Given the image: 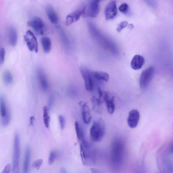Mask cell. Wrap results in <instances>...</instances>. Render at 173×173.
Masks as SVG:
<instances>
[{
	"mask_svg": "<svg viewBox=\"0 0 173 173\" xmlns=\"http://www.w3.org/2000/svg\"><path fill=\"white\" fill-rule=\"evenodd\" d=\"M57 154L55 151H52L50 152L49 158L48 163L49 165H52L54 163L56 159L57 158Z\"/></svg>",
	"mask_w": 173,
	"mask_h": 173,
	"instance_id": "obj_28",
	"label": "cell"
},
{
	"mask_svg": "<svg viewBox=\"0 0 173 173\" xmlns=\"http://www.w3.org/2000/svg\"><path fill=\"white\" fill-rule=\"evenodd\" d=\"M118 13L116 1H112L106 6L105 10V15L106 20H109L115 17Z\"/></svg>",
	"mask_w": 173,
	"mask_h": 173,
	"instance_id": "obj_13",
	"label": "cell"
},
{
	"mask_svg": "<svg viewBox=\"0 0 173 173\" xmlns=\"http://www.w3.org/2000/svg\"><path fill=\"white\" fill-rule=\"evenodd\" d=\"M79 105L81 109L82 118L84 123L88 124L91 118L89 108L87 103L84 102H80Z\"/></svg>",
	"mask_w": 173,
	"mask_h": 173,
	"instance_id": "obj_14",
	"label": "cell"
},
{
	"mask_svg": "<svg viewBox=\"0 0 173 173\" xmlns=\"http://www.w3.org/2000/svg\"><path fill=\"white\" fill-rule=\"evenodd\" d=\"M140 118L139 112L137 110H132L130 112L127 121L129 127L133 129L136 127L139 123Z\"/></svg>",
	"mask_w": 173,
	"mask_h": 173,
	"instance_id": "obj_12",
	"label": "cell"
},
{
	"mask_svg": "<svg viewBox=\"0 0 173 173\" xmlns=\"http://www.w3.org/2000/svg\"><path fill=\"white\" fill-rule=\"evenodd\" d=\"M92 75L94 78L100 80L107 82L109 79V76L107 73L101 71H92Z\"/></svg>",
	"mask_w": 173,
	"mask_h": 173,
	"instance_id": "obj_22",
	"label": "cell"
},
{
	"mask_svg": "<svg viewBox=\"0 0 173 173\" xmlns=\"http://www.w3.org/2000/svg\"><path fill=\"white\" fill-rule=\"evenodd\" d=\"M8 109L6 106L4 98L3 97H0V115L1 118H4L6 115Z\"/></svg>",
	"mask_w": 173,
	"mask_h": 173,
	"instance_id": "obj_24",
	"label": "cell"
},
{
	"mask_svg": "<svg viewBox=\"0 0 173 173\" xmlns=\"http://www.w3.org/2000/svg\"><path fill=\"white\" fill-rule=\"evenodd\" d=\"M6 52L4 48L0 49V65L2 64L4 62Z\"/></svg>",
	"mask_w": 173,
	"mask_h": 173,
	"instance_id": "obj_31",
	"label": "cell"
},
{
	"mask_svg": "<svg viewBox=\"0 0 173 173\" xmlns=\"http://www.w3.org/2000/svg\"><path fill=\"white\" fill-rule=\"evenodd\" d=\"M84 13V6L79 8L68 15L66 17V25H70L74 22H77L82 16Z\"/></svg>",
	"mask_w": 173,
	"mask_h": 173,
	"instance_id": "obj_11",
	"label": "cell"
},
{
	"mask_svg": "<svg viewBox=\"0 0 173 173\" xmlns=\"http://www.w3.org/2000/svg\"><path fill=\"white\" fill-rule=\"evenodd\" d=\"M114 97L111 96L109 92H105L104 95V101L106 103V108L109 113L112 114L115 111V106L114 102Z\"/></svg>",
	"mask_w": 173,
	"mask_h": 173,
	"instance_id": "obj_15",
	"label": "cell"
},
{
	"mask_svg": "<svg viewBox=\"0 0 173 173\" xmlns=\"http://www.w3.org/2000/svg\"><path fill=\"white\" fill-rule=\"evenodd\" d=\"M81 75L83 78L85 88L87 91H92L94 89V78L92 71L86 66H82L80 68Z\"/></svg>",
	"mask_w": 173,
	"mask_h": 173,
	"instance_id": "obj_7",
	"label": "cell"
},
{
	"mask_svg": "<svg viewBox=\"0 0 173 173\" xmlns=\"http://www.w3.org/2000/svg\"><path fill=\"white\" fill-rule=\"evenodd\" d=\"M31 148L28 146L26 149L24 161L23 173H28L31 157Z\"/></svg>",
	"mask_w": 173,
	"mask_h": 173,
	"instance_id": "obj_19",
	"label": "cell"
},
{
	"mask_svg": "<svg viewBox=\"0 0 173 173\" xmlns=\"http://www.w3.org/2000/svg\"><path fill=\"white\" fill-rule=\"evenodd\" d=\"M126 147L124 142L121 138H116L112 145L110 153L111 168L115 173L121 170L126 156Z\"/></svg>",
	"mask_w": 173,
	"mask_h": 173,
	"instance_id": "obj_1",
	"label": "cell"
},
{
	"mask_svg": "<svg viewBox=\"0 0 173 173\" xmlns=\"http://www.w3.org/2000/svg\"><path fill=\"white\" fill-rule=\"evenodd\" d=\"M145 169L142 165H139L136 168L133 173H145Z\"/></svg>",
	"mask_w": 173,
	"mask_h": 173,
	"instance_id": "obj_34",
	"label": "cell"
},
{
	"mask_svg": "<svg viewBox=\"0 0 173 173\" xmlns=\"http://www.w3.org/2000/svg\"><path fill=\"white\" fill-rule=\"evenodd\" d=\"M46 12L50 22L54 24L57 23L58 21V16L51 5H49L47 6Z\"/></svg>",
	"mask_w": 173,
	"mask_h": 173,
	"instance_id": "obj_18",
	"label": "cell"
},
{
	"mask_svg": "<svg viewBox=\"0 0 173 173\" xmlns=\"http://www.w3.org/2000/svg\"><path fill=\"white\" fill-rule=\"evenodd\" d=\"M129 28L130 29H131H131H133V28H134V25H133L132 24H130L129 26Z\"/></svg>",
	"mask_w": 173,
	"mask_h": 173,
	"instance_id": "obj_38",
	"label": "cell"
},
{
	"mask_svg": "<svg viewBox=\"0 0 173 173\" xmlns=\"http://www.w3.org/2000/svg\"><path fill=\"white\" fill-rule=\"evenodd\" d=\"M155 72V69L152 66L148 67L142 72L140 75L139 82L141 88L145 89L148 86L153 78Z\"/></svg>",
	"mask_w": 173,
	"mask_h": 173,
	"instance_id": "obj_8",
	"label": "cell"
},
{
	"mask_svg": "<svg viewBox=\"0 0 173 173\" xmlns=\"http://www.w3.org/2000/svg\"><path fill=\"white\" fill-rule=\"evenodd\" d=\"M3 79L6 84H11L13 82V77L11 73L9 71H5L3 75Z\"/></svg>",
	"mask_w": 173,
	"mask_h": 173,
	"instance_id": "obj_27",
	"label": "cell"
},
{
	"mask_svg": "<svg viewBox=\"0 0 173 173\" xmlns=\"http://www.w3.org/2000/svg\"><path fill=\"white\" fill-rule=\"evenodd\" d=\"M162 149L159 151L158 158L161 173H173L172 160L171 159L173 154L172 145Z\"/></svg>",
	"mask_w": 173,
	"mask_h": 173,
	"instance_id": "obj_2",
	"label": "cell"
},
{
	"mask_svg": "<svg viewBox=\"0 0 173 173\" xmlns=\"http://www.w3.org/2000/svg\"><path fill=\"white\" fill-rule=\"evenodd\" d=\"M20 156V136L18 133L16 132L14 136L12 173H20L19 163Z\"/></svg>",
	"mask_w": 173,
	"mask_h": 173,
	"instance_id": "obj_5",
	"label": "cell"
},
{
	"mask_svg": "<svg viewBox=\"0 0 173 173\" xmlns=\"http://www.w3.org/2000/svg\"><path fill=\"white\" fill-rule=\"evenodd\" d=\"M80 148L81 158L83 164L86 166H92L94 164L95 151L90 144L85 140L81 143Z\"/></svg>",
	"mask_w": 173,
	"mask_h": 173,
	"instance_id": "obj_3",
	"label": "cell"
},
{
	"mask_svg": "<svg viewBox=\"0 0 173 173\" xmlns=\"http://www.w3.org/2000/svg\"><path fill=\"white\" fill-rule=\"evenodd\" d=\"M106 127L104 122L102 119L94 121L90 130L91 139L95 142H99L104 136Z\"/></svg>",
	"mask_w": 173,
	"mask_h": 173,
	"instance_id": "obj_4",
	"label": "cell"
},
{
	"mask_svg": "<svg viewBox=\"0 0 173 173\" xmlns=\"http://www.w3.org/2000/svg\"><path fill=\"white\" fill-rule=\"evenodd\" d=\"M58 120H59L60 128L61 130H63L64 128L65 125V121L64 117L60 115L58 117Z\"/></svg>",
	"mask_w": 173,
	"mask_h": 173,
	"instance_id": "obj_33",
	"label": "cell"
},
{
	"mask_svg": "<svg viewBox=\"0 0 173 173\" xmlns=\"http://www.w3.org/2000/svg\"><path fill=\"white\" fill-rule=\"evenodd\" d=\"M91 173H102L100 170L96 169H90Z\"/></svg>",
	"mask_w": 173,
	"mask_h": 173,
	"instance_id": "obj_36",
	"label": "cell"
},
{
	"mask_svg": "<svg viewBox=\"0 0 173 173\" xmlns=\"http://www.w3.org/2000/svg\"><path fill=\"white\" fill-rule=\"evenodd\" d=\"M42 46L44 52L46 53H49L52 49V42L49 37H44L41 39Z\"/></svg>",
	"mask_w": 173,
	"mask_h": 173,
	"instance_id": "obj_21",
	"label": "cell"
},
{
	"mask_svg": "<svg viewBox=\"0 0 173 173\" xmlns=\"http://www.w3.org/2000/svg\"><path fill=\"white\" fill-rule=\"evenodd\" d=\"M24 39L28 49L31 51L36 53L38 52V42L35 36L31 31L28 30L26 31L24 36Z\"/></svg>",
	"mask_w": 173,
	"mask_h": 173,
	"instance_id": "obj_10",
	"label": "cell"
},
{
	"mask_svg": "<svg viewBox=\"0 0 173 173\" xmlns=\"http://www.w3.org/2000/svg\"><path fill=\"white\" fill-rule=\"evenodd\" d=\"M10 169H11L10 165V164H8L5 166L1 173H10Z\"/></svg>",
	"mask_w": 173,
	"mask_h": 173,
	"instance_id": "obj_35",
	"label": "cell"
},
{
	"mask_svg": "<svg viewBox=\"0 0 173 173\" xmlns=\"http://www.w3.org/2000/svg\"><path fill=\"white\" fill-rule=\"evenodd\" d=\"M37 76L42 88L45 91L47 90L49 88V82L44 71L39 69L37 72Z\"/></svg>",
	"mask_w": 173,
	"mask_h": 173,
	"instance_id": "obj_17",
	"label": "cell"
},
{
	"mask_svg": "<svg viewBox=\"0 0 173 173\" xmlns=\"http://www.w3.org/2000/svg\"><path fill=\"white\" fill-rule=\"evenodd\" d=\"M75 127L77 139L79 142L81 143L85 140L84 135L83 131L79 127L78 122L77 121L75 122Z\"/></svg>",
	"mask_w": 173,
	"mask_h": 173,
	"instance_id": "obj_23",
	"label": "cell"
},
{
	"mask_svg": "<svg viewBox=\"0 0 173 173\" xmlns=\"http://www.w3.org/2000/svg\"><path fill=\"white\" fill-rule=\"evenodd\" d=\"M34 120V116H31L30 119V123L31 126H33V124Z\"/></svg>",
	"mask_w": 173,
	"mask_h": 173,
	"instance_id": "obj_37",
	"label": "cell"
},
{
	"mask_svg": "<svg viewBox=\"0 0 173 173\" xmlns=\"http://www.w3.org/2000/svg\"><path fill=\"white\" fill-rule=\"evenodd\" d=\"M9 38L10 45L13 46H15L17 43L18 36L17 31L15 28L11 27L10 28Z\"/></svg>",
	"mask_w": 173,
	"mask_h": 173,
	"instance_id": "obj_20",
	"label": "cell"
},
{
	"mask_svg": "<svg viewBox=\"0 0 173 173\" xmlns=\"http://www.w3.org/2000/svg\"><path fill=\"white\" fill-rule=\"evenodd\" d=\"M129 6L126 3H124L120 5L119 7L120 11L124 13H126L129 10Z\"/></svg>",
	"mask_w": 173,
	"mask_h": 173,
	"instance_id": "obj_30",
	"label": "cell"
},
{
	"mask_svg": "<svg viewBox=\"0 0 173 173\" xmlns=\"http://www.w3.org/2000/svg\"><path fill=\"white\" fill-rule=\"evenodd\" d=\"M100 2L97 0H93L84 5V13L82 17L92 18L97 17L100 12Z\"/></svg>",
	"mask_w": 173,
	"mask_h": 173,
	"instance_id": "obj_6",
	"label": "cell"
},
{
	"mask_svg": "<svg viewBox=\"0 0 173 173\" xmlns=\"http://www.w3.org/2000/svg\"><path fill=\"white\" fill-rule=\"evenodd\" d=\"M43 119L45 126L48 128L49 126L50 117L49 115V110L47 106H44L43 108Z\"/></svg>",
	"mask_w": 173,
	"mask_h": 173,
	"instance_id": "obj_25",
	"label": "cell"
},
{
	"mask_svg": "<svg viewBox=\"0 0 173 173\" xmlns=\"http://www.w3.org/2000/svg\"><path fill=\"white\" fill-rule=\"evenodd\" d=\"M28 25L32 28L35 33L39 35L43 34L46 30V25L41 19L36 17L28 21Z\"/></svg>",
	"mask_w": 173,
	"mask_h": 173,
	"instance_id": "obj_9",
	"label": "cell"
},
{
	"mask_svg": "<svg viewBox=\"0 0 173 173\" xmlns=\"http://www.w3.org/2000/svg\"><path fill=\"white\" fill-rule=\"evenodd\" d=\"M11 119V114L10 111L8 109L7 110L6 115L3 118H1V124L2 126L6 127L10 123Z\"/></svg>",
	"mask_w": 173,
	"mask_h": 173,
	"instance_id": "obj_26",
	"label": "cell"
},
{
	"mask_svg": "<svg viewBox=\"0 0 173 173\" xmlns=\"http://www.w3.org/2000/svg\"><path fill=\"white\" fill-rule=\"evenodd\" d=\"M43 163V160L42 159H40L34 162L32 164V167L33 168L38 170L41 167Z\"/></svg>",
	"mask_w": 173,
	"mask_h": 173,
	"instance_id": "obj_29",
	"label": "cell"
},
{
	"mask_svg": "<svg viewBox=\"0 0 173 173\" xmlns=\"http://www.w3.org/2000/svg\"><path fill=\"white\" fill-rule=\"evenodd\" d=\"M145 63V59L143 57L139 55H135L131 61V67L135 70H139L142 68Z\"/></svg>",
	"mask_w": 173,
	"mask_h": 173,
	"instance_id": "obj_16",
	"label": "cell"
},
{
	"mask_svg": "<svg viewBox=\"0 0 173 173\" xmlns=\"http://www.w3.org/2000/svg\"><path fill=\"white\" fill-rule=\"evenodd\" d=\"M128 24L127 21H123L119 24L116 30L118 32H120L124 28L126 27Z\"/></svg>",
	"mask_w": 173,
	"mask_h": 173,
	"instance_id": "obj_32",
	"label": "cell"
}]
</instances>
